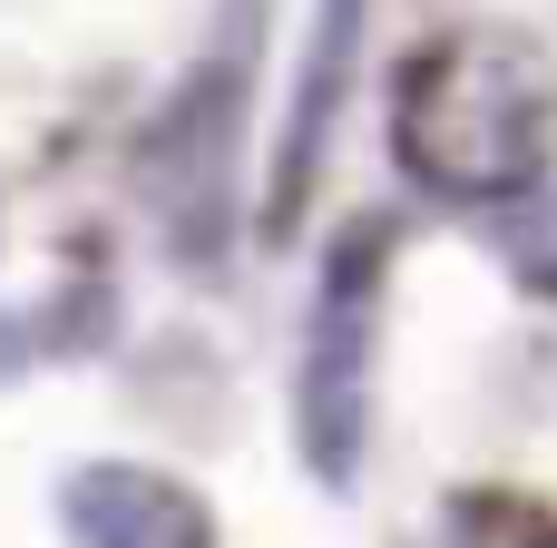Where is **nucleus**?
Instances as JSON below:
<instances>
[{
  "label": "nucleus",
  "mask_w": 557,
  "mask_h": 548,
  "mask_svg": "<svg viewBox=\"0 0 557 548\" xmlns=\"http://www.w3.org/2000/svg\"><path fill=\"white\" fill-rule=\"evenodd\" d=\"M392 137H401V167L431 186V196H460V206H509L548 176L557 147V69L548 49L509 20H470V29H441L411 69H401V98H392Z\"/></svg>",
  "instance_id": "nucleus-1"
},
{
  "label": "nucleus",
  "mask_w": 557,
  "mask_h": 548,
  "mask_svg": "<svg viewBox=\"0 0 557 548\" xmlns=\"http://www.w3.org/2000/svg\"><path fill=\"white\" fill-rule=\"evenodd\" d=\"M372 304H382V255L372 235H343L323 294H313V343H304V461L343 490L362 461L372 422Z\"/></svg>",
  "instance_id": "nucleus-2"
},
{
  "label": "nucleus",
  "mask_w": 557,
  "mask_h": 548,
  "mask_svg": "<svg viewBox=\"0 0 557 548\" xmlns=\"http://www.w3.org/2000/svg\"><path fill=\"white\" fill-rule=\"evenodd\" d=\"M59 510H69V548H215V520L186 480L127 471V461L78 471Z\"/></svg>",
  "instance_id": "nucleus-3"
},
{
  "label": "nucleus",
  "mask_w": 557,
  "mask_h": 548,
  "mask_svg": "<svg viewBox=\"0 0 557 548\" xmlns=\"http://www.w3.org/2000/svg\"><path fill=\"white\" fill-rule=\"evenodd\" d=\"M509 548H557V529H548V520H519V529H509Z\"/></svg>",
  "instance_id": "nucleus-4"
}]
</instances>
